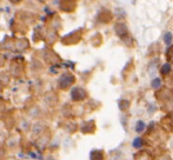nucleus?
<instances>
[{
    "label": "nucleus",
    "instance_id": "obj_1",
    "mask_svg": "<svg viewBox=\"0 0 173 160\" xmlns=\"http://www.w3.org/2000/svg\"><path fill=\"white\" fill-rule=\"evenodd\" d=\"M25 61L22 59H13L11 64H9V74L16 78V79H20L24 74H25Z\"/></svg>",
    "mask_w": 173,
    "mask_h": 160
},
{
    "label": "nucleus",
    "instance_id": "obj_2",
    "mask_svg": "<svg viewBox=\"0 0 173 160\" xmlns=\"http://www.w3.org/2000/svg\"><path fill=\"white\" fill-rule=\"evenodd\" d=\"M75 82V77L72 73H64L60 75V78L58 79V89L61 91H66Z\"/></svg>",
    "mask_w": 173,
    "mask_h": 160
},
{
    "label": "nucleus",
    "instance_id": "obj_3",
    "mask_svg": "<svg viewBox=\"0 0 173 160\" xmlns=\"http://www.w3.org/2000/svg\"><path fill=\"white\" fill-rule=\"evenodd\" d=\"M71 98L75 103L84 101L85 99L87 98V92L82 87H74V89H71Z\"/></svg>",
    "mask_w": 173,
    "mask_h": 160
},
{
    "label": "nucleus",
    "instance_id": "obj_4",
    "mask_svg": "<svg viewBox=\"0 0 173 160\" xmlns=\"http://www.w3.org/2000/svg\"><path fill=\"white\" fill-rule=\"evenodd\" d=\"M80 30L79 31H74V32H71L68 33L67 36H65L61 38V43L64 45H75L81 38V34H79Z\"/></svg>",
    "mask_w": 173,
    "mask_h": 160
},
{
    "label": "nucleus",
    "instance_id": "obj_5",
    "mask_svg": "<svg viewBox=\"0 0 173 160\" xmlns=\"http://www.w3.org/2000/svg\"><path fill=\"white\" fill-rule=\"evenodd\" d=\"M59 39V36H58V32L54 27H47L45 32V36H44V40L48 45H53Z\"/></svg>",
    "mask_w": 173,
    "mask_h": 160
},
{
    "label": "nucleus",
    "instance_id": "obj_6",
    "mask_svg": "<svg viewBox=\"0 0 173 160\" xmlns=\"http://www.w3.org/2000/svg\"><path fill=\"white\" fill-rule=\"evenodd\" d=\"M13 45H14V50H16L17 52H19V53L27 51L28 48H29V46H31V45H29V41H28L26 38H24V37L17 38Z\"/></svg>",
    "mask_w": 173,
    "mask_h": 160
},
{
    "label": "nucleus",
    "instance_id": "obj_7",
    "mask_svg": "<svg viewBox=\"0 0 173 160\" xmlns=\"http://www.w3.org/2000/svg\"><path fill=\"white\" fill-rule=\"evenodd\" d=\"M77 2L75 0H60L59 1V9L63 12H72L75 9Z\"/></svg>",
    "mask_w": 173,
    "mask_h": 160
},
{
    "label": "nucleus",
    "instance_id": "obj_8",
    "mask_svg": "<svg viewBox=\"0 0 173 160\" xmlns=\"http://www.w3.org/2000/svg\"><path fill=\"white\" fill-rule=\"evenodd\" d=\"M44 60H45L47 64H51V65H54L58 61H60V57L58 54L53 52V51H45L44 53Z\"/></svg>",
    "mask_w": 173,
    "mask_h": 160
},
{
    "label": "nucleus",
    "instance_id": "obj_9",
    "mask_svg": "<svg viewBox=\"0 0 173 160\" xmlns=\"http://www.w3.org/2000/svg\"><path fill=\"white\" fill-rule=\"evenodd\" d=\"M44 103H45L47 106L51 107L55 106L57 103H58L57 94H55L54 92H47V93H45V96H44Z\"/></svg>",
    "mask_w": 173,
    "mask_h": 160
},
{
    "label": "nucleus",
    "instance_id": "obj_10",
    "mask_svg": "<svg viewBox=\"0 0 173 160\" xmlns=\"http://www.w3.org/2000/svg\"><path fill=\"white\" fill-rule=\"evenodd\" d=\"M11 78H12V75L9 74V72L7 71L0 72V87L1 89L7 87L9 85V82H11Z\"/></svg>",
    "mask_w": 173,
    "mask_h": 160
},
{
    "label": "nucleus",
    "instance_id": "obj_11",
    "mask_svg": "<svg viewBox=\"0 0 173 160\" xmlns=\"http://www.w3.org/2000/svg\"><path fill=\"white\" fill-rule=\"evenodd\" d=\"M6 116H7V105L2 99H0V120L4 119Z\"/></svg>",
    "mask_w": 173,
    "mask_h": 160
},
{
    "label": "nucleus",
    "instance_id": "obj_12",
    "mask_svg": "<svg viewBox=\"0 0 173 160\" xmlns=\"http://www.w3.org/2000/svg\"><path fill=\"white\" fill-rule=\"evenodd\" d=\"M91 160H104V152L95 150L91 152Z\"/></svg>",
    "mask_w": 173,
    "mask_h": 160
},
{
    "label": "nucleus",
    "instance_id": "obj_13",
    "mask_svg": "<svg viewBox=\"0 0 173 160\" xmlns=\"http://www.w3.org/2000/svg\"><path fill=\"white\" fill-rule=\"evenodd\" d=\"M116 32H117V34H118L119 37L126 36V27H125V25L118 24V25L116 26Z\"/></svg>",
    "mask_w": 173,
    "mask_h": 160
},
{
    "label": "nucleus",
    "instance_id": "obj_14",
    "mask_svg": "<svg viewBox=\"0 0 173 160\" xmlns=\"http://www.w3.org/2000/svg\"><path fill=\"white\" fill-rule=\"evenodd\" d=\"M146 128V125L145 123L143 121V120H139L137 123V125H136V131H137L138 133H141V132H144Z\"/></svg>",
    "mask_w": 173,
    "mask_h": 160
},
{
    "label": "nucleus",
    "instance_id": "obj_15",
    "mask_svg": "<svg viewBox=\"0 0 173 160\" xmlns=\"http://www.w3.org/2000/svg\"><path fill=\"white\" fill-rule=\"evenodd\" d=\"M132 145H133V147H136V148H140V147L143 146V139H141V138H139V137L134 138V140H133V142H132Z\"/></svg>",
    "mask_w": 173,
    "mask_h": 160
},
{
    "label": "nucleus",
    "instance_id": "obj_16",
    "mask_svg": "<svg viewBox=\"0 0 173 160\" xmlns=\"http://www.w3.org/2000/svg\"><path fill=\"white\" fill-rule=\"evenodd\" d=\"M172 33H170V32H167V33H165L164 36V41L166 45H171L172 44Z\"/></svg>",
    "mask_w": 173,
    "mask_h": 160
},
{
    "label": "nucleus",
    "instance_id": "obj_17",
    "mask_svg": "<svg viewBox=\"0 0 173 160\" xmlns=\"http://www.w3.org/2000/svg\"><path fill=\"white\" fill-rule=\"evenodd\" d=\"M170 72H171V65L168 62H166L161 66V73L163 74H168Z\"/></svg>",
    "mask_w": 173,
    "mask_h": 160
},
{
    "label": "nucleus",
    "instance_id": "obj_18",
    "mask_svg": "<svg viewBox=\"0 0 173 160\" xmlns=\"http://www.w3.org/2000/svg\"><path fill=\"white\" fill-rule=\"evenodd\" d=\"M151 86H152V89H159L161 86V80L159 79V78H155V79L152 80Z\"/></svg>",
    "mask_w": 173,
    "mask_h": 160
},
{
    "label": "nucleus",
    "instance_id": "obj_19",
    "mask_svg": "<svg viewBox=\"0 0 173 160\" xmlns=\"http://www.w3.org/2000/svg\"><path fill=\"white\" fill-rule=\"evenodd\" d=\"M6 61H7V59H6V55L4 53H1L0 52V68H2L5 65H6Z\"/></svg>",
    "mask_w": 173,
    "mask_h": 160
},
{
    "label": "nucleus",
    "instance_id": "obj_20",
    "mask_svg": "<svg viewBox=\"0 0 173 160\" xmlns=\"http://www.w3.org/2000/svg\"><path fill=\"white\" fill-rule=\"evenodd\" d=\"M24 0H9V2L11 4H13V5H19V4H21Z\"/></svg>",
    "mask_w": 173,
    "mask_h": 160
},
{
    "label": "nucleus",
    "instance_id": "obj_21",
    "mask_svg": "<svg viewBox=\"0 0 173 160\" xmlns=\"http://www.w3.org/2000/svg\"><path fill=\"white\" fill-rule=\"evenodd\" d=\"M0 2H1V0H0Z\"/></svg>",
    "mask_w": 173,
    "mask_h": 160
}]
</instances>
